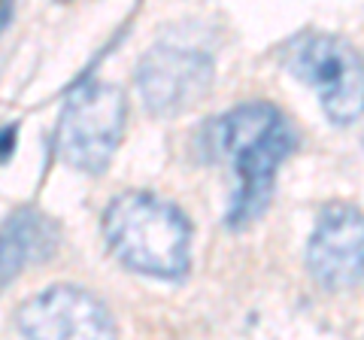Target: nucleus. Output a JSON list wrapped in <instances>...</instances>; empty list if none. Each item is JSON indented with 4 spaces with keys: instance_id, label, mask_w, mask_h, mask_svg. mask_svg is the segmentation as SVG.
Here are the masks:
<instances>
[{
    "instance_id": "obj_1",
    "label": "nucleus",
    "mask_w": 364,
    "mask_h": 340,
    "mask_svg": "<svg viewBox=\"0 0 364 340\" xmlns=\"http://www.w3.org/2000/svg\"><path fill=\"white\" fill-rule=\"evenodd\" d=\"M210 149L231 164L237 188L225 213V225L234 231L252 225L267 210L277 183V167L298 146V134L282 112L267 100H249L219 116L210 131Z\"/></svg>"
},
{
    "instance_id": "obj_2",
    "label": "nucleus",
    "mask_w": 364,
    "mask_h": 340,
    "mask_svg": "<svg viewBox=\"0 0 364 340\" xmlns=\"http://www.w3.org/2000/svg\"><path fill=\"white\" fill-rule=\"evenodd\" d=\"M109 253L143 277L182 280L191 265V225L186 213L152 191H122L104 210Z\"/></svg>"
},
{
    "instance_id": "obj_3",
    "label": "nucleus",
    "mask_w": 364,
    "mask_h": 340,
    "mask_svg": "<svg viewBox=\"0 0 364 340\" xmlns=\"http://www.w3.org/2000/svg\"><path fill=\"white\" fill-rule=\"evenodd\" d=\"M124 116H128V100L119 85L91 83L76 88L61 110L55 149L82 174H104L124 134Z\"/></svg>"
},
{
    "instance_id": "obj_4",
    "label": "nucleus",
    "mask_w": 364,
    "mask_h": 340,
    "mask_svg": "<svg viewBox=\"0 0 364 340\" xmlns=\"http://www.w3.org/2000/svg\"><path fill=\"white\" fill-rule=\"evenodd\" d=\"M289 67L316 88L334 124H352L364 116V58L343 37L306 33L289 49Z\"/></svg>"
},
{
    "instance_id": "obj_5",
    "label": "nucleus",
    "mask_w": 364,
    "mask_h": 340,
    "mask_svg": "<svg viewBox=\"0 0 364 340\" xmlns=\"http://www.w3.org/2000/svg\"><path fill=\"white\" fill-rule=\"evenodd\" d=\"M25 340H116L104 301L79 286H52L33 294L16 313Z\"/></svg>"
},
{
    "instance_id": "obj_6",
    "label": "nucleus",
    "mask_w": 364,
    "mask_h": 340,
    "mask_svg": "<svg viewBox=\"0 0 364 340\" xmlns=\"http://www.w3.org/2000/svg\"><path fill=\"white\" fill-rule=\"evenodd\" d=\"M213 61L207 52L186 46H152L136 67V88L149 112L176 116L210 92Z\"/></svg>"
},
{
    "instance_id": "obj_7",
    "label": "nucleus",
    "mask_w": 364,
    "mask_h": 340,
    "mask_svg": "<svg viewBox=\"0 0 364 340\" xmlns=\"http://www.w3.org/2000/svg\"><path fill=\"white\" fill-rule=\"evenodd\" d=\"M306 267L322 289L343 292L364 280V213L328 203L306 243Z\"/></svg>"
},
{
    "instance_id": "obj_8",
    "label": "nucleus",
    "mask_w": 364,
    "mask_h": 340,
    "mask_svg": "<svg viewBox=\"0 0 364 340\" xmlns=\"http://www.w3.org/2000/svg\"><path fill=\"white\" fill-rule=\"evenodd\" d=\"M58 246V228L37 210H16L4 222V286H9L28 265L46 262Z\"/></svg>"
},
{
    "instance_id": "obj_9",
    "label": "nucleus",
    "mask_w": 364,
    "mask_h": 340,
    "mask_svg": "<svg viewBox=\"0 0 364 340\" xmlns=\"http://www.w3.org/2000/svg\"><path fill=\"white\" fill-rule=\"evenodd\" d=\"M16 134H18V124H6L4 128V161H9V155H13V146H16Z\"/></svg>"
},
{
    "instance_id": "obj_10",
    "label": "nucleus",
    "mask_w": 364,
    "mask_h": 340,
    "mask_svg": "<svg viewBox=\"0 0 364 340\" xmlns=\"http://www.w3.org/2000/svg\"><path fill=\"white\" fill-rule=\"evenodd\" d=\"M9 28V4H4V31Z\"/></svg>"
}]
</instances>
